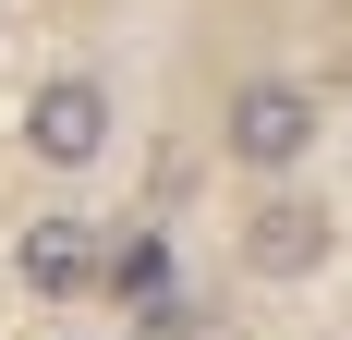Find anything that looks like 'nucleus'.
Returning <instances> with one entry per match:
<instances>
[{
    "instance_id": "obj_4",
    "label": "nucleus",
    "mask_w": 352,
    "mask_h": 340,
    "mask_svg": "<svg viewBox=\"0 0 352 340\" xmlns=\"http://www.w3.org/2000/svg\"><path fill=\"white\" fill-rule=\"evenodd\" d=\"M243 268L255 279H316L328 268V206H304V195L255 206V219H243Z\"/></svg>"
},
{
    "instance_id": "obj_3",
    "label": "nucleus",
    "mask_w": 352,
    "mask_h": 340,
    "mask_svg": "<svg viewBox=\"0 0 352 340\" xmlns=\"http://www.w3.org/2000/svg\"><path fill=\"white\" fill-rule=\"evenodd\" d=\"M98 243L85 219H25V243H12V279H25L36 304H73V292H98Z\"/></svg>"
},
{
    "instance_id": "obj_5",
    "label": "nucleus",
    "mask_w": 352,
    "mask_h": 340,
    "mask_svg": "<svg viewBox=\"0 0 352 340\" xmlns=\"http://www.w3.org/2000/svg\"><path fill=\"white\" fill-rule=\"evenodd\" d=\"M98 292H122V304H170V243H158V231H109V243H98Z\"/></svg>"
},
{
    "instance_id": "obj_2",
    "label": "nucleus",
    "mask_w": 352,
    "mask_h": 340,
    "mask_svg": "<svg viewBox=\"0 0 352 340\" xmlns=\"http://www.w3.org/2000/svg\"><path fill=\"white\" fill-rule=\"evenodd\" d=\"M316 85H280V73H267V85H243V98H231V122H219V146H231V158L243 170H304L316 158Z\"/></svg>"
},
{
    "instance_id": "obj_1",
    "label": "nucleus",
    "mask_w": 352,
    "mask_h": 340,
    "mask_svg": "<svg viewBox=\"0 0 352 340\" xmlns=\"http://www.w3.org/2000/svg\"><path fill=\"white\" fill-rule=\"evenodd\" d=\"M109 134H122V109H109L98 73H49V85H25V158H36V170H98Z\"/></svg>"
}]
</instances>
